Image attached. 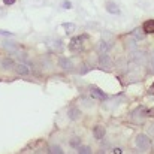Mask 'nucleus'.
Wrapping results in <instances>:
<instances>
[{"label":"nucleus","instance_id":"obj_10","mask_svg":"<svg viewBox=\"0 0 154 154\" xmlns=\"http://www.w3.org/2000/svg\"><path fill=\"white\" fill-rule=\"evenodd\" d=\"M142 30H144L145 33H154V20L145 21L144 26H142Z\"/></svg>","mask_w":154,"mask_h":154},{"label":"nucleus","instance_id":"obj_4","mask_svg":"<svg viewBox=\"0 0 154 154\" xmlns=\"http://www.w3.org/2000/svg\"><path fill=\"white\" fill-rule=\"evenodd\" d=\"M58 66H60L61 69H64V70H70V69L73 67L72 61H70L69 58H66V57H60V58H58Z\"/></svg>","mask_w":154,"mask_h":154},{"label":"nucleus","instance_id":"obj_22","mask_svg":"<svg viewBox=\"0 0 154 154\" xmlns=\"http://www.w3.org/2000/svg\"><path fill=\"white\" fill-rule=\"evenodd\" d=\"M150 61H151V66L154 67V51L150 54Z\"/></svg>","mask_w":154,"mask_h":154},{"label":"nucleus","instance_id":"obj_17","mask_svg":"<svg viewBox=\"0 0 154 154\" xmlns=\"http://www.w3.org/2000/svg\"><path fill=\"white\" fill-rule=\"evenodd\" d=\"M99 50H100L102 52H106V51H108V44H106L105 41L99 42Z\"/></svg>","mask_w":154,"mask_h":154},{"label":"nucleus","instance_id":"obj_15","mask_svg":"<svg viewBox=\"0 0 154 154\" xmlns=\"http://www.w3.org/2000/svg\"><path fill=\"white\" fill-rule=\"evenodd\" d=\"M50 153H54V154H63V150L58 147V145H52L50 147Z\"/></svg>","mask_w":154,"mask_h":154},{"label":"nucleus","instance_id":"obj_9","mask_svg":"<svg viewBox=\"0 0 154 154\" xmlns=\"http://www.w3.org/2000/svg\"><path fill=\"white\" fill-rule=\"evenodd\" d=\"M106 11H108L109 14H114V15H118V14H120V9H118V6H117L114 2H108V3H106Z\"/></svg>","mask_w":154,"mask_h":154},{"label":"nucleus","instance_id":"obj_6","mask_svg":"<svg viewBox=\"0 0 154 154\" xmlns=\"http://www.w3.org/2000/svg\"><path fill=\"white\" fill-rule=\"evenodd\" d=\"M67 115H69V118H70L72 121H75V120H79V117H81V111H79L76 106H73V108H70V109L67 111Z\"/></svg>","mask_w":154,"mask_h":154},{"label":"nucleus","instance_id":"obj_14","mask_svg":"<svg viewBox=\"0 0 154 154\" xmlns=\"http://www.w3.org/2000/svg\"><path fill=\"white\" fill-rule=\"evenodd\" d=\"M78 153L79 154H90L91 153V148L90 147H87V145H84V147H78Z\"/></svg>","mask_w":154,"mask_h":154},{"label":"nucleus","instance_id":"obj_21","mask_svg":"<svg viewBox=\"0 0 154 154\" xmlns=\"http://www.w3.org/2000/svg\"><path fill=\"white\" fill-rule=\"evenodd\" d=\"M147 115L148 117H154V108H151L150 111H147Z\"/></svg>","mask_w":154,"mask_h":154},{"label":"nucleus","instance_id":"obj_5","mask_svg":"<svg viewBox=\"0 0 154 154\" xmlns=\"http://www.w3.org/2000/svg\"><path fill=\"white\" fill-rule=\"evenodd\" d=\"M15 72L18 73V75H23V76H26V75H29L30 73V67L29 66H26V64H17L15 66Z\"/></svg>","mask_w":154,"mask_h":154},{"label":"nucleus","instance_id":"obj_16","mask_svg":"<svg viewBox=\"0 0 154 154\" xmlns=\"http://www.w3.org/2000/svg\"><path fill=\"white\" fill-rule=\"evenodd\" d=\"M70 145H72L73 148H78V147L81 145V141H79V138H73V139L70 141Z\"/></svg>","mask_w":154,"mask_h":154},{"label":"nucleus","instance_id":"obj_20","mask_svg":"<svg viewBox=\"0 0 154 154\" xmlns=\"http://www.w3.org/2000/svg\"><path fill=\"white\" fill-rule=\"evenodd\" d=\"M15 2H17V0H3V3H5V5H8V6H9V5H14Z\"/></svg>","mask_w":154,"mask_h":154},{"label":"nucleus","instance_id":"obj_1","mask_svg":"<svg viewBox=\"0 0 154 154\" xmlns=\"http://www.w3.org/2000/svg\"><path fill=\"white\" fill-rule=\"evenodd\" d=\"M135 144H136V148H138V150H141V151H147V150L150 148V145H151V141H150V138H148L147 135L141 133V135L136 136Z\"/></svg>","mask_w":154,"mask_h":154},{"label":"nucleus","instance_id":"obj_8","mask_svg":"<svg viewBox=\"0 0 154 154\" xmlns=\"http://www.w3.org/2000/svg\"><path fill=\"white\" fill-rule=\"evenodd\" d=\"M90 94L93 96V97H96V99H99V100H102V99H106V94L102 93L99 88H94V87H91L90 88Z\"/></svg>","mask_w":154,"mask_h":154},{"label":"nucleus","instance_id":"obj_11","mask_svg":"<svg viewBox=\"0 0 154 154\" xmlns=\"http://www.w3.org/2000/svg\"><path fill=\"white\" fill-rule=\"evenodd\" d=\"M63 29L66 30V33H73L75 29H76V26H75L73 23H64V24H63Z\"/></svg>","mask_w":154,"mask_h":154},{"label":"nucleus","instance_id":"obj_7","mask_svg":"<svg viewBox=\"0 0 154 154\" xmlns=\"http://www.w3.org/2000/svg\"><path fill=\"white\" fill-rule=\"evenodd\" d=\"M105 133H106V130H105L103 126H96V127L93 129V135H94L96 139H102L103 136H105Z\"/></svg>","mask_w":154,"mask_h":154},{"label":"nucleus","instance_id":"obj_2","mask_svg":"<svg viewBox=\"0 0 154 154\" xmlns=\"http://www.w3.org/2000/svg\"><path fill=\"white\" fill-rule=\"evenodd\" d=\"M85 38H87V36H78V38H73V39L70 41V45H69V48H70L72 51L81 50V48H82V41H84Z\"/></svg>","mask_w":154,"mask_h":154},{"label":"nucleus","instance_id":"obj_12","mask_svg":"<svg viewBox=\"0 0 154 154\" xmlns=\"http://www.w3.org/2000/svg\"><path fill=\"white\" fill-rule=\"evenodd\" d=\"M2 66H3V69H11V67H15V66H14L12 58H3V60H2Z\"/></svg>","mask_w":154,"mask_h":154},{"label":"nucleus","instance_id":"obj_13","mask_svg":"<svg viewBox=\"0 0 154 154\" xmlns=\"http://www.w3.org/2000/svg\"><path fill=\"white\" fill-rule=\"evenodd\" d=\"M132 35H133L136 39H139V41L145 38V32H144V30H141V29H136V30H133V33H132Z\"/></svg>","mask_w":154,"mask_h":154},{"label":"nucleus","instance_id":"obj_3","mask_svg":"<svg viewBox=\"0 0 154 154\" xmlns=\"http://www.w3.org/2000/svg\"><path fill=\"white\" fill-rule=\"evenodd\" d=\"M99 64L102 66L103 69H109V67H111L112 61H111V58H109V55H108L106 52H102V54H100V57H99Z\"/></svg>","mask_w":154,"mask_h":154},{"label":"nucleus","instance_id":"obj_24","mask_svg":"<svg viewBox=\"0 0 154 154\" xmlns=\"http://www.w3.org/2000/svg\"><path fill=\"white\" fill-rule=\"evenodd\" d=\"M153 150H154V144H153Z\"/></svg>","mask_w":154,"mask_h":154},{"label":"nucleus","instance_id":"obj_23","mask_svg":"<svg viewBox=\"0 0 154 154\" xmlns=\"http://www.w3.org/2000/svg\"><path fill=\"white\" fill-rule=\"evenodd\" d=\"M151 133H154V126H151Z\"/></svg>","mask_w":154,"mask_h":154},{"label":"nucleus","instance_id":"obj_18","mask_svg":"<svg viewBox=\"0 0 154 154\" xmlns=\"http://www.w3.org/2000/svg\"><path fill=\"white\" fill-rule=\"evenodd\" d=\"M61 8H63V9H72V3H70L69 0H64V2L61 3Z\"/></svg>","mask_w":154,"mask_h":154},{"label":"nucleus","instance_id":"obj_19","mask_svg":"<svg viewBox=\"0 0 154 154\" xmlns=\"http://www.w3.org/2000/svg\"><path fill=\"white\" fill-rule=\"evenodd\" d=\"M0 36H12V33L6 32V30H0Z\"/></svg>","mask_w":154,"mask_h":154}]
</instances>
